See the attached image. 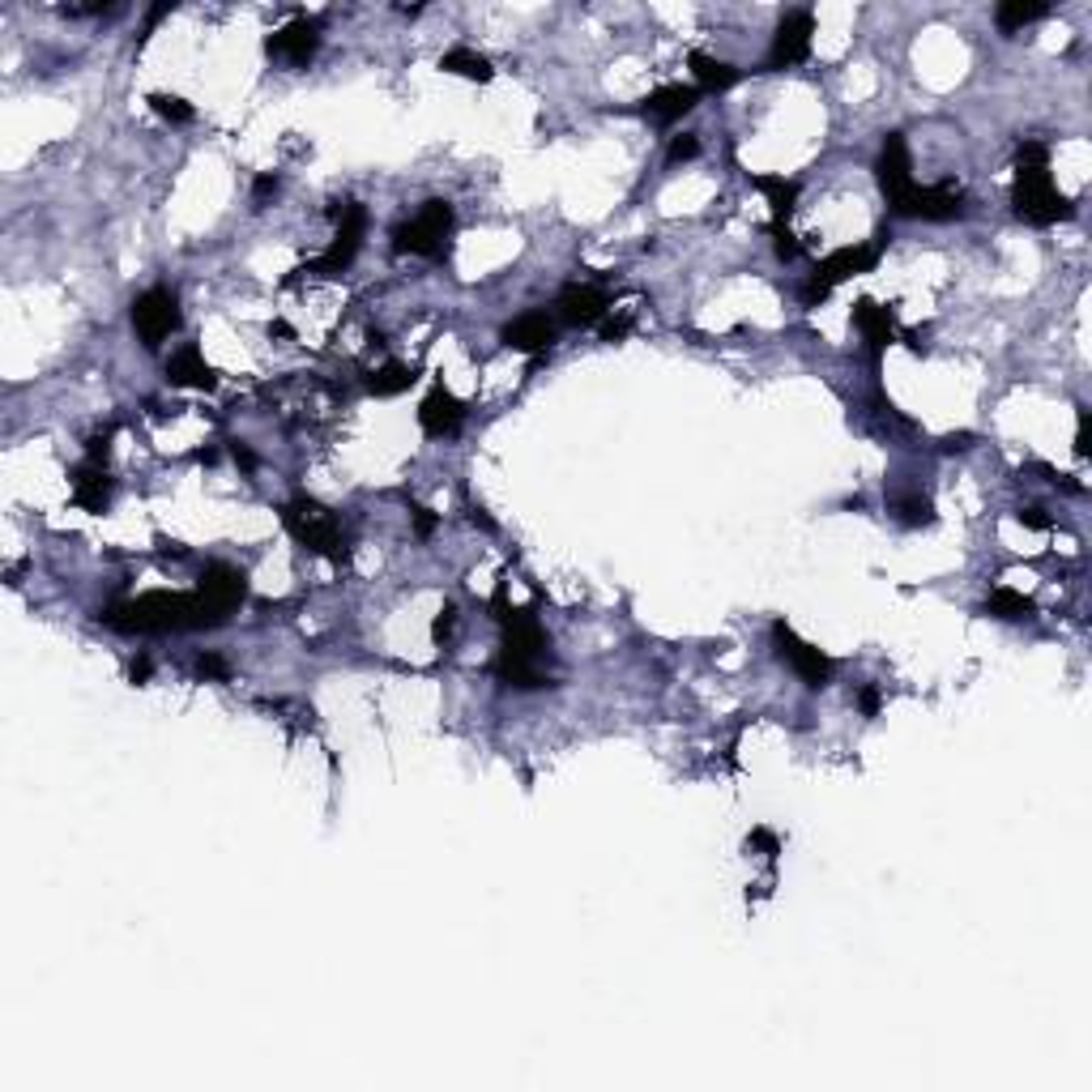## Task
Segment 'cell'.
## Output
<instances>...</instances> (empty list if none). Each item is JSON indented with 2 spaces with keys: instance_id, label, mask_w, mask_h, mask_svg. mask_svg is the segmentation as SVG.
Listing matches in <instances>:
<instances>
[{
  "instance_id": "836d02e7",
  "label": "cell",
  "mask_w": 1092,
  "mask_h": 1092,
  "mask_svg": "<svg viewBox=\"0 0 1092 1092\" xmlns=\"http://www.w3.org/2000/svg\"><path fill=\"white\" fill-rule=\"evenodd\" d=\"M274 192H278V175H270V171L256 175V184H252V201H256V206H265Z\"/></svg>"
},
{
  "instance_id": "f1b7e54d",
  "label": "cell",
  "mask_w": 1092,
  "mask_h": 1092,
  "mask_svg": "<svg viewBox=\"0 0 1092 1092\" xmlns=\"http://www.w3.org/2000/svg\"><path fill=\"white\" fill-rule=\"evenodd\" d=\"M150 107H154L163 120H171V124H188L192 115H197V111H192V103H184L179 94H163V90L150 94Z\"/></svg>"
},
{
  "instance_id": "9a60e30c",
  "label": "cell",
  "mask_w": 1092,
  "mask_h": 1092,
  "mask_svg": "<svg viewBox=\"0 0 1092 1092\" xmlns=\"http://www.w3.org/2000/svg\"><path fill=\"white\" fill-rule=\"evenodd\" d=\"M197 594L214 606V611H222V615H231L243 598H248V576L239 572V568H231V563H210L206 572H201V585H197Z\"/></svg>"
},
{
  "instance_id": "5bb4252c",
  "label": "cell",
  "mask_w": 1092,
  "mask_h": 1092,
  "mask_svg": "<svg viewBox=\"0 0 1092 1092\" xmlns=\"http://www.w3.org/2000/svg\"><path fill=\"white\" fill-rule=\"evenodd\" d=\"M559 320L563 325H576V329H585V325H598V320L611 312V299H606V291H598V286H590V282H572V286H563L559 291Z\"/></svg>"
},
{
  "instance_id": "484cf974",
  "label": "cell",
  "mask_w": 1092,
  "mask_h": 1092,
  "mask_svg": "<svg viewBox=\"0 0 1092 1092\" xmlns=\"http://www.w3.org/2000/svg\"><path fill=\"white\" fill-rule=\"evenodd\" d=\"M1033 598L1029 594H1020V590H1007V585H999L990 598H986V615H994V619H1007V623H1015V619H1033Z\"/></svg>"
},
{
  "instance_id": "6da1fadb",
  "label": "cell",
  "mask_w": 1092,
  "mask_h": 1092,
  "mask_svg": "<svg viewBox=\"0 0 1092 1092\" xmlns=\"http://www.w3.org/2000/svg\"><path fill=\"white\" fill-rule=\"evenodd\" d=\"M107 627L128 636H163V631H197V627H222L227 615L214 611L201 594H142L115 602L99 615Z\"/></svg>"
},
{
  "instance_id": "b9f144b4",
  "label": "cell",
  "mask_w": 1092,
  "mask_h": 1092,
  "mask_svg": "<svg viewBox=\"0 0 1092 1092\" xmlns=\"http://www.w3.org/2000/svg\"><path fill=\"white\" fill-rule=\"evenodd\" d=\"M231 453H235V462H239V466H243V470H252V466H256V457H252V453H248V448H243V444H239V440H235V448H231Z\"/></svg>"
},
{
  "instance_id": "60d3db41",
  "label": "cell",
  "mask_w": 1092,
  "mask_h": 1092,
  "mask_svg": "<svg viewBox=\"0 0 1092 1092\" xmlns=\"http://www.w3.org/2000/svg\"><path fill=\"white\" fill-rule=\"evenodd\" d=\"M128 679H133V683H146V679H150V658H137L133 666H128Z\"/></svg>"
},
{
  "instance_id": "d6986e66",
  "label": "cell",
  "mask_w": 1092,
  "mask_h": 1092,
  "mask_svg": "<svg viewBox=\"0 0 1092 1092\" xmlns=\"http://www.w3.org/2000/svg\"><path fill=\"white\" fill-rule=\"evenodd\" d=\"M700 90L695 86H683V82H670V86H658L649 99H645V115H654L658 124H679L691 107H695Z\"/></svg>"
},
{
  "instance_id": "f546056e",
  "label": "cell",
  "mask_w": 1092,
  "mask_h": 1092,
  "mask_svg": "<svg viewBox=\"0 0 1092 1092\" xmlns=\"http://www.w3.org/2000/svg\"><path fill=\"white\" fill-rule=\"evenodd\" d=\"M700 154V137L695 133H683V137H675L670 142V150H666V163H691Z\"/></svg>"
},
{
  "instance_id": "ffe728a7",
  "label": "cell",
  "mask_w": 1092,
  "mask_h": 1092,
  "mask_svg": "<svg viewBox=\"0 0 1092 1092\" xmlns=\"http://www.w3.org/2000/svg\"><path fill=\"white\" fill-rule=\"evenodd\" d=\"M495 675L499 683L517 687V691H538V687H555V679L542 670V662L534 658H512V654H499L495 658Z\"/></svg>"
},
{
  "instance_id": "4dcf8cb0",
  "label": "cell",
  "mask_w": 1092,
  "mask_h": 1092,
  "mask_svg": "<svg viewBox=\"0 0 1092 1092\" xmlns=\"http://www.w3.org/2000/svg\"><path fill=\"white\" fill-rule=\"evenodd\" d=\"M1015 521H1020L1024 530H1050V526H1054V517H1046V508H1020Z\"/></svg>"
},
{
  "instance_id": "f35d334b",
  "label": "cell",
  "mask_w": 1092,
  "mask_h": 1092,
  "mask_svg": "<svg viewBox=\"0 0 1092 1092\" xmlns=\"http://www.w3.org/2000/svg\"><path fill=\"white\" fill-rule=\"evenodd\" d=\"M858 709H862L866 718L879 713V691H875V687H862V691H858Z\"/></svg>"
},
{
  "instance_id": "7bdbcfd3",
  "label": "cell",
  "mask_w": 1092,
  "mask_h": 1092,
  "mask_svg": "<svg viewBox=\"0 0 1092 1092\" xmlns=\"http://www.w3.org/2000/svg\"><path fill=\"white\" fill-rule=\"evenodd\" d=\"M167 14H171V5H154V9L146 14V30H154V26H158V22L167 18Z\"/></svg>"
},
{
  "instance_id": "4fadbf2b",
  "label": "cell",
  "mask_w": 1092,
  "mask_h": 1092,
  "mask_svg": "<svg viewBox=\"0 0 1092 1092\" xmlns=\"http://www.w3.org/2000/svg\"><path fill=\"white\" fill-rule=\"evenodd\" d=\"M555 334H559V325H555V320H551L547 312L530 307V312L512 316L508 325H504V346L521 350V355H542V350H551Z\"/></svg>"
},
{
  "instance_id": "ab89813d",
  "label": "cell",
  "mask_w": 1092,
  "mask_h": 1092,
  "mask_svg": "<svg viewBox=\"0 0 1092 1092\" xmlns=\"http://www.w3.org/2000/svg\"><path fill=\"white\" fill-rule=\"evenodd\" d=\"M1075 457H1088V410H1079V427H1075Z\"/></svg>"
},
{
  "instance_id": "8fae6325",
  "label": "cell",
  "mask_w": 1092,
  "mask_h": 1092,
  "mask_svg": "<svg viewBox=\"0 0 1092 1092\" xmlns=\"http://www.w3.org/2000/svg\"><path fill=\"white\" fill-rule=\"evenodd\" d=\"M265 51H270L274 60H286L291 69H303V64L320 51V22H316V18H295L291 26L274 30V35L265 39Z\"/></svg>"
},
{
  "instance_id": "ee69618b",
  "label": "cell",
  "mask_w": 1092,
  "mask_h": 1092,
  "mask_svg": "<svg viewBox=\"0 0 1092 1092\" xmlns=\"http://www.w3.org/2000/svg\"><path fill=\"white\" fill-rule=\"evenodd\" d=\"M470 521H474V526H483V530H487V534H491V530H495V521H491V517H487V512H483V508H470Z\"/></svg>"
},
{
  "instance_id": "83f0119b",
  "label": "cell",
  "mask_w": 1092,
  "mask_h": 1092,
  "mask_svg": "<svg viewBox=\"0 0 1092 1092\" xmlns=\"http://www.w3.org/2000/svg\"><path fill=\"white\" fill-rule=\"evenodd\" d=\"M892 508H896V517H901L905 526H930V521H935V508H930V499H926V495H918V491H909V495H896V499H892Z\"/></svg>"
},
{
  "instance_id": "1f68e13d",
  "label": "cell",
  "mask_w": 1092,
  "mask_h": 1092,
  "mask_svg": "<svg viewBox=\"0 0 1092 1092\" xmlns=\"http://www.w3.org/2000/svg\"><path fill=\"white\" fill-rule=\"evenodd\" d=\"M773 239H777V243H773V248H777V261H794V256H798V239L790 235V227H773Z\"/></svg>"
},
{
  "instance_id": "8d00e7d4",
  "label": "cell",
  "mask_w": 1092,
  "mask_h": 1092,
  "mask_svg": "<svg viewBox=\"0 0 1092 1092\" xmlns=\"http://www.w3.org/2000/svg\"><path fill=\"white\" fill-rule=\"evenodd\" d=\"M410 517H414V530H419V538H427L431 530H435V517L423 508V504H410Z\"/></svg>"
},
{
  "instance_id": "e575fe53",
  "label": "cell",
  "mask_w": 1092,
  "mask_h": 1092,
  "mask_svg": "<svg viewBox=\"0 0 1092 1092\" xmlns=\"http://www.w3.org/2000/svg\"><path fill=\"white\" fill-rule=\"evenodd\" d=\"M453 619H457V611H453V606L435 611V619H431V640H448V631H453Z\"/></svg>"
},
{
  "instance_id": "44dd1931",
  "label": "cell",
  "mask_w": 1092,
  "mask_h": 1092,
  "mask_svg": "<svg viewBox=\"0 0 1092 1092\" xmlns=\"http://www.w3.org/2000/svg\"><path fill=\"white\" fill-rule=\"evenodd\" d=\"M73 499H78V508H86V512H103V508H107V499H111V478H107V466H94V462H86V466L73 474Z\"/></svg>"
},
{
  "instance_id": "7402d4cb",
  "label": "cell",
  "mask_w": 1092,
  "mask_h": 1092,
  "mask_svg": "<svg viewBox=\"0 0 1092 1092\" xmlns=\"http://www.w3.org/2000/svg\"><path fill=\"white\" fill-rule=\"evenodd\" d=\"M747 179H751V188L764 192L768 206H773V227H786L794 206H798V184L786 179V175H747Z\"/></svg>"
},
{
  "instance_id": "3957f363",
  "label": "cell",
  "mask_w": 1092,
  "mask_h": 1092,
  "mask_svg": "<svg viewBox=\"0 0 1092 1092\" xmlns=\"http://www.w3.org/2000/svg\"><path fill=\"white\" fill-rule=\"evenodd\" d=\"M883 248H887V231H879L871 243H854V248L828 252L823 261L815 265L811 282L802 286V303H807V307H819V303H823L832 291H837L841 282H850V278H858V274H871V270L879 265Z\"/></svg>"
},
{
  "instance_id": "d590c367",
  "label": "cell",
  "mask_w": 1092,
  "mask_h": 1092,
  "mask_svg": "<svg viewBox=\"0 0 1092 1092\" xmlns=\"http://www.w3.org/2000/svg\"><path fill=\"white\" fill-rule=\"evenodd\" d=\"M747 845H755V850H764V854H768V858H777V850H781V845H777V837H773V832H768V828H755V832H751V837H747Z\"/></svg>"
},
{
  "instance_id": "7a4b0ae2",
  "label": "cell",
  "mask_w": 1092,
  "mask_h": 1092,
  "mask_svg": "<svg viewBox=\"0 0 1092 1092\" xmlns=\"http://www.w3.org/2000/svg\"><path fill=\"white\" fill-rule=\"evenodd\" d=\"M1011 206L1024 222H1033V227H1054V222L1071 218V201L1050 179V150L1042 142H1020V150H1015Z\"/></svg>"
},
{
  "instance_id": "74e56055",
  "label": "cell",
  "mask_w": 1092,
  "mask_h": 1092,
  "mask_svg": "<svg viewBox=\"0 0 1092 1092\" xmlns=\"http://www.w3.org/2000/svg\"><path fill=\"white\" fill-rule=\"evenodd\" d=\"M627 329H631V320H627V316H619V320H602V338H606V342H619Z\"/></svg>"
},
{
  "instance_id": "d4e9b609",
  "label": "cell",
  "mask_w": 1092,
  "mask_h": 1092,
  "mask_svg": "<svg viewBox=\"0 0 1092 1092\" xmlns=\"http://www.w3.org/2000/svg\"><path fill=\"white\" fill-rule=\"evenodd\" d=\"M440 69L453 73V78H466V82H491L495 78V64L478 51H466V47H453L440 56Z\"/></svg>"
},
{
  "instance_id": "cb8c5ba5",
  "label": "cell",
  "mask_w": 1092,
  "mask_h": 1092,
  "mask_svg": "<svg viewBox=\"0 0 1092 1092\" xmlns=\"http://www.w3.org/2000/svg\"><path fill=\"white\" fill-rule=\"evenodd\" d=\"M414 380H419V367H410V363H384V367L367 371V393H371V398H398V393L410 389Z\"/></svg>"
},
{
  "instance_id": "d6a6232c",
  "label": "cell",
  "mask_w": 1092,
  "mask_h": 1092,
  "mask_svg": "<svg viewBox=\"0 0 1092 1092\" xmlns=\"http://www.w3.org/2000/svg\"><path fill=\"white\" fill-rule=\"evenodd\" d=\"M197 675H201V679H227L231 666H227L218 654H201V658H197Z\"/></svg>"
},
{
  "instance_id": "f6af8a7d",
  "label": "cell",
  "mask_w": 1092,
  "mask_h": 1092,
  "mask_svg": "<svg viewBox=\"0 0 1092 1092\" xmlns=\"http://www.w3.org/2000/svg\"><path fill=\"white\" fill-rule=\"evenodd\" d=\"M270 334H278V338H295V329L286 325V320H274V325H270Z\"/></svg>"
},
{
  "instance_id": "5b68a950",
  "label": "cell",
  "mask_w": 1092,
  "mask_h": 1092,
  "mask_svg": "<svg viewBox=\"0 0 1092 1092\" xmlns=\"http://www.w3.org/2000/svg\"><path fill=\"white\" fill-rule=\"evenodd\" d=\"M448 231H453V206H448V201H427L414 218H406V222L393 231V243H398V252L444 256Z\"/></svg>"
},
{
  "instance_id": "9c48e42d",
  "label": "cell",
  "mask_w": 1092,
  "mask_h": 1092,
  "mask_svg": "<svg viewBox=\"0 0 1092 1092\" xmlns=\"http://www.w3.org/2000/svg\"><path fill=\"white\" fill-rule=\"evenodd\" d=\"M811 35H815V18L807 9H790L777 22L773 47H768V69H794L811 56Z\"/></svg>"
},
{
  "instance_id": "4316f807",
  "label": "cell",
  "mask_w": 1092,
  "mask_h": 1092,
  "mask_svg": "<svg viewBox=\"0 0 1092 1092\" xmlns=\"http://www.w3.org/2000/svg\"><path fill=\"white\" fill-rule=\"evenodd\" d=\"M1037 18H1046V5H1024V0H1003V5L994 9V22H999L1003 35H1015V30H1024V26L1037 22Z\"/></svg>"
},
{
  "instance_id": "e0dca14e",
  "label": "cell",
  "mask_w": 1092,
  "mask_h": 1092,
  "mask_svg": "<svg viewBox=\"0 0 1092 1092\" xmlns=\"http://www.w3.org/2000/svg\"><path fill=\"white\" fill-rule=\"evenodd\" d=\"M167 380L175 384V389H214L218 384V376H214V367L201 359V350L197 346H179L171 359H167Z\"/></svg>"
},
{
  "instance_id": "52a82bcc",
  "label": "cell",
  "mask_w": 1092,
  "mask_h": 1092,
  "mask_svg": "<svg viewBox=\"0 0 1092 1092\" xmlns=\"http://www.w3.org/2000/svg\"><path fill=\"white\" fill-rule=\"evenodd\" d=\"M896 218H922V222H951V218H960L965 214V192H960L956 184H930V188H922V184H909L901 197H896L892 206H887Z\"/></svg>"
},
{
  "instance_id": "277c9868",
  "label": "cell",
  "mask_w": 1092,
  "mask_h": 1092,
  "mask_svg": "<svg viewBox=\"0 0 1092 1092\" xmlns=\"http://www.w3.org/2000/svg\"><path fill=\"white\" fill-rule=\"evenodd\" d=\"M282 521H286V530H291L312 555H325V559H334V563L346 559V534H342V526L334 521V512L320 508L316 499L295 495V499L282 508Z\"/></svg>"
},
{
  "instance_id": "30bf717a",
  "label": "cell",
  "mask_w": 1092,
  "mask_h": 1092,
  "mask_svg": "<svg viewBox=\"0 0 1092 1092\" xmlns=\"http://www.w3.org/2000/svg\"><path fill=\"white\" fill-rule=\"evenodd\" d=\"M773 640H777V654L790 662V670H794L807 687H823V683L832 679V662H828L815 645L798 640L790 623H773Z\"/></svg>"
},
{
  "instance_id": "7c38bea8",
  "label": "cell",
  "mask_w": 1092,
  "mask_h": 1092,
  "mask_svg": "<svg viewBox=\"0 0 1092 1092\" xmlns=\"http://www.w3.org/2000/svg\"><path fill=\"white\" fill-rule=\"evenodd\" d=\"M875 175H879V188H883L887 206L914 184V163H909V146H905L901 133H887V137H883L879 158H875Z\"/></svg>"
},
{
  "instance_id": "ba28073f",
  "label": "cell",
  "mask_w": 1092,
  "mask_h": 1092,
  "mask_svg": "<svg viewBox=\"0 0 1092 1092\" xmlns=\"http://www.w3.org/2000/svg\"><path fill=\"white\" fill-rule=\"evenodd\" d=\"M133 329L142 338V346H163L175 329H179V299L163 286H150L146 295L133 299Z\"/></svg>"
},
{
  "instance_id": "603a6c76",
  "label": "cell",
  "mask_w": 1092,
  "mask_h": 1092,
  "mask_svg": "<svg viewBox=\"0 0 1092 1092\" xmlns=\"http://www.w3.org/2000/svg\"><path fill=\"white\" fill-rule=\"evenodd\" d=\"M691 73H695V86L700 90H730L734 82H738V69L734 64H726V60H718V56H709V51H691Z\"/></svg>"
},
{
  "instance_id": "ac0fdd59",
  "label": "cell",
  "mask_w": 1092,
  "mask_h": 1092,
  "mask_svg": "<svg viewBox=\"0 0 1092 1092\" xmlns=\"http://www.w3.org/2000/svg\"><path fill=\"white\" fill-rule=\"evenodd\" d=\"M854 325H858V334L866 338L871 350H883L887 342H896V312L875 303V299H858L854 303Z\"/></svg>"
},
{
  "instance_id": "2e32d148",
  "label": "cell",
  "mask_w": 1092,
  "mask_h": 1092,
  "mask_svg": "<svg viewBox=\"0 0 1092 1092\" xmlns=\"http://www.w3.org/2000/svg\"><path fill=\"white\" fill-rule=\"evenodd\" d=\"M466 423V406L444 389V384H435V389L423 398V406H419V427L427 431V435H435V440H444V435H453L457 427Z\"/></svg>"
},
{
  "instance_id": "8992f818",
  "label": "cell",
  "mask_w": 1092,
  "mask_h": 1092,
  "mask_svg": "<svg viewBox=\"0 0 1092 1092\" xmlns=\"http://www.w3.org/2000/svg\"><path fill=\"white\" fill-rule=\"evenodd\" d=\"M329 214H334V222H338V235H334V243L312 261V274H342V270H350V261L359 256V243H363V235H367V210H363L359 201H338Z\"/></svg>"
}]
</instances>
